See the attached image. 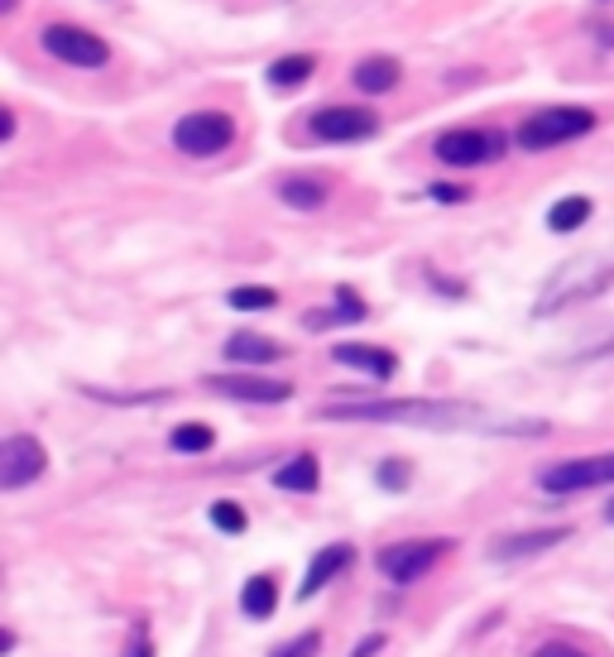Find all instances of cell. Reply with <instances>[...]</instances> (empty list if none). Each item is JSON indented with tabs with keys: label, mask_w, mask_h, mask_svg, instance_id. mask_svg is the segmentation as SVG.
<instances>
[{
	"label": "cell",
	"mask_w": 614,
	"mask_h": 657,
	"mask_svg": "<svg viewBox=\"0 0 614 657\" xmlns=\"http://www.w3.org/2000/svg\"><path fill=\"white\" fill-rule=\"evenodd\" d=\"M322 423H409V427H442V432H514V437H543L547 423H524V417L480 413L461 403H413V399H346L326 403L317 413Z\"/></svg>",
	"instance_id": "1"
},
{
	"label": "cell",
	"mask_w": 614,
	"mask_h": 657,
	"mask_svg": "<svg viewBox=\"0 0 614 657\" xmlns=\"http://www.w3.org/2000/svg\"><path fill=\"white\" fill-rule=\"evenodd\" d=\"M585 130H595V115L585 107H543L538 115H528L524 125H518V144L524 149H557V144H571Z\"/></svg>",
	"instance_id": "2"
},
{
	"label": "cell",
	"mask_w": 614,
	"mask_h": 657,
	"mask_svg": "<svg viewBox=\"0 0 614 657\" xmlns=\"http://www.w3.org/2000/svg\"><path fill=\"white\" fill-rule=\"evenodd\" d=\"M442 557H447V543H442V537H409V543L380 547V557H375V561H380V571L394 586H413V581H423Z\"/></svg>",
	"instance_id": "3"
},
{
	"label": "cell",
	"mask_w": 614,
	"mask_h": 657,
	"mask_svg": "<svg viewBox=\"0 0 614 657\" xmlns=\"http://www.w3.org/2000/svg\"><path fill=\"white\" fill-rule=\"evenodd\" d=\"M231 140H235V125H231V115H221V111H192L174 125V144L182 154H192V159H212Z\"/></svg>",
	"instance_id": "4"
},
{
	"label": "cell",
	"mask_w": 614,
	"mask_h": 657,
	"mask_svg": "<svg viewBox=\"0 0 614 657\" xmlns=\"http://www.w3.org/2000/svg\"><path fill=\"white\" fill-rule=\"evenodd\" d=\"M595 485H614V452L585 456V461H557L538 476V490L547 494H577V490H595Z\"/></svg>",
	"instance_id": "5"
},
{
	"label": "cell",
	"mask_w": 614,
	"mask_h": 657,
	"mask_svg": "<svg viewBox=\"0 0 614 657\" xmlns=\"http://www.w3.org/2000/svg\"><path fill=\"white\" fill-rule=\"evenodd\" d=\"M437 159L451 164V168H476V164H494L504 159L509 140L504 135H490V130H447L437 144Z\"/></svg>",
	"instance_id": "6"
},
{
	"label": "cell",
	"mask_w": 614,
	"mask_h": 657,
	"mask_svg": "<svg viewBox=\"0 0 614 657\" xmlns=\"http://www.w3.org/2000/svg\"><path fill=\"white\" fill-rule=\"evenodd\" d=\"M308 125H312V135L326 144H360V140L380 135V115L370 107H322Z\"/></svg>",
	"instance_id": "7"
},
{
	"label": "cell",
	"mask_w": 614,
	"mask_h": 657,
	"mask_svg": "<svg viewBox=\"0 0 614 657\" xmlns=\"http://www.w3.org/2000/svg\"><path fill=\"white\" fill-rule=\"evenodd\" d=\"M44 48L58 63H72V68H107V58H111V48L91 30H82V24H63V20L44 30Z\"/></svg>",
	"instance_id": "8"
},
{
	"label": "cell",
	"mask_w": 614,
	"mask_h": 657,
	"mask_svg": "<svg viewBox=\"0 0 614 657\" xmlns=\"http://www.w3.org/2000/svg\"><path fill=\"white\" fill-rule=\"evenodd\" d=\"M44 466H48L44 442L30 437V432H15L0 446V490H24L30 480L44 476Z\"/></svg>",
	"instance_id": "9"
},
{
	"label": "cell",
	"mask_w": 614,
	"mask_h": 657,
	"mask_svg": "<svg viewBox=\"0 0 614 657\" xmlns=\"http://www.w3.org/2000/svg\"><path fill=\"white\" fill-rule=\"evenodd\" d=\"M206 385L226 393V399H245V403H283L293 393L283 379H269V375H212Z\"/></svg>",
	"instance_id": "10"
},
{
	"label": "cell",
	"mask_w": 614,
	"mask_h": 657,
	"mask_svg": "<svg viewBox=\"0 0 614 657\" xmlns=\"http://www.w3.org/2000/svg\"><path fill=\"white\" fill-rule=\"evenodd\" d=\"M350 561H356V547H350V543H332V547H322L317 557H312V567H308V576H303V586H298V600L308 604L322 586H332L336 576H342V571L350 567Z\"/></svg>",
	"instance_id": "11"
},
{
	"label": "cell",
	"mask_w": 614,
	"mask_h": 657,
	"mask_svg": "<svg viewBox=\"0 0 614 657\" xmlns=\"http://www.w3.org/2000/svg\"><path fill=\"white\" fill-rule=\"evenodd\" d=\"M567 528H543V533H514V537H494L490 543V557L494 561H518V557H533V552H547L557 547Z\"/></svg>",
	"instance_id": "12"
},
{
	"label": "cell",
	"mask_w": 614,
	"mask_h": 657,
	"mask_svg": "<svg viewBox=\"0 0 614 657\" xmlns=\"http://www.w3.org/2000/svg\"><path fill=\"white\" fill-rule=\"evenodd\" d=\"M221 350H226L231 365H273V360L283 356L279 341H269V336H259V332H235Z\"/></svg>",
	"instance_id": "13"
},
{
	"label": "cell",
	"mask_w": 614,
	"mask_h": 657,
	"mask_svg": "<svg viewBox=\"0 0 614 657\" xmlns=\"http://www.w3.org/2000/svg\"><path fill=\"white\" fill-rule=\"evenodd\" d=\"M332 360L336 365H350V370H365L375 379H389L399 370V356H389V350H375V346H332Z\"/></svg>",
	"instance_id": "14"
},
{
	"label": "cell",
	"mask_w": 614,
	"mask_h": 657,
	"mask_svg": "<svg viewBox=\"0 0 614 657\" xmlns=\"http://www.w3.org/2000/svg\"><path fill=\"white\" fill-rule=\"evenodd\" d=\"M322 480V466L312 452H298L293 461H283L279 470H273V490H289V494H312Z\"/></svg>",
	"instance_id": "15"
},
{
	"label": "cell",
	"mask_w": 614,
	"mask_h": 657,
	"mask_svg": "<svg viewBox=\"0 0 614 657\" xmlns=\"http://www.w3.org/2000/svg\"><path fill=\"white\" fill-rule=\"evenodd\" d=\"M241 604L250 620H269L273 610H279V586H273V576H250L241 590Z\"/></svg>",
	"instance_id": "16"
},
{
	"label": "cell",
	"mask_w": 614,
	"mask_h": 657,
	"mask_svg": "<svg viewBox=\"0 0 614 657\" xmlns=\"http://www.w3.org/2000/svg\"><path fill=\"white\" fill-rule=\"evenodd\" d=\"M591 197H561V202H552V212H547V226H552L557 235H571L581 231L585 221H591Z\"/></svg>",
	"instance_id": "17"
},
{
	"label": "cell",
	"mask_w": 614,
	"mask_h": 657,
	"mask_svg": "<svg viewBox=\"0 0 614 657\" xmlns=\"http://www.w3.org/2000/svg\"><path fill=\"white\" fill-rule=\"evenodd\" d=\"M399 82V63L394 58H365L356 68V87L370 91V97H380V91H389Z\"/></svg>",
	"instance_id": "18"
},
{
	"label": "cell",
	"mask_w": 614,
	"mask_h": 657,
	"mask_svg": "<svg viewBox=\"0 0 614 657\" xmlns=\"http://www.w3.org/2000/svg\"><path fill=\"white\" fill-rule=\"evenodd\" d=\"M279 197L289 207H298V212H312V207L326 202V182H317V178H283L279 182Z\"/></svg>",
	"instance_id": "19"
},
{
	"label": "cell",
	"mask_w": 614,
	"mask_h": 657,
	"mask_svg": "<svg viewBox=\"0 0 614 657\" xmlns=\"http://www.w3.org/2000/svg\"><path fill=\"white\" fill-rule=\"evenodd\" d=\"M168 446L182 452V456H202V452H212L216 446V432L206 423H178L174 432H168Z\"/></svg>",
	"instance_id": "20"
},
{
	"label": "cell",
	"mask_w": 614,
	"mask_h": 657,
	"mask_svg": "<svg viewBox=\"0 0 614 657\" xmlns=\"http://www.w3.org/2000/svg\"><path fill=\"white\" fill-rule=\"evenodd\" d=\"M226 302L235 312H269L273 302H279V293H273V288H259V283H241L226 293Z\"/></svg>",
	"instance_id": "21"
},
{
	"label": "cell",
	"mask_w": 614,
	"mask_h": 657,
	"mask_svg": "<svg viewBox=\"0 0 614 657\" xmlns=\"http://www.w3.org/2000/svg\"><path fill=\"white\" fill-rule=\"evenodd\" d=\"M312 68H317V63H312L308 54H289V58H279L269 68V82L273 87H298V82H308L312 77Z\"/></svg>",
	"instance_id": "22"
},
{
	"label": "cell",
	"mask_w": 614,
	"mask_h": 657,
	"mask_svg": "<svg viewBox=\"0 0 614 657\" xmlns=\"http://www.w3.org/2000/svg\"><path fill=\"white\" fill-rule=\"evenodd\" d=\"M206 514H212V523H216V528L221 533H245V523H250V519H245V509L241 504H231V499H216V504L212 509H206Z\"/></svg>",
	"instance_id": "23"
},
{
	"label": "cell",
	"mask_w": 614,
	"mask_h": 657,
	"mask_svg": "<svg viewBox=\"0 0 614 657\" xmlns=\"http://www.w3.org/2000/svg\"><path fill=\"white\" fill-rule=\"evenodd\" d=\"M375 480H380L389 494H403L409 490V480H413V470H409V461H384L380 470H375Z\"/></svg>",
	"instance_id": "24"
},
{
	"label": "cell",
	"mask_w": 614,
	"mask_h": 657,
	"mask_svg": "<svg viewBox=\"0 0 614 657\" xmlns=\"http://www.w3.org/2000/svg\"><path fill=\"white\" fill-rule=\"evenodd\" d=\"M365 318V302L350 293V288H342V293H336V312L326 322H360ZM312 326H322V322H312Z\"/></svg>",
	"instance_id": "25"
},
{
	"label": "cell",
	"mask_w": 614,
	"mask_h": 657,
	"mask_svg": "<svg viewBox=\"0 0 614 657\" xmlns=\"http://www.w3.org/2000/svg\"><path fill=\"white\" fill-rule=\"evenodd\" d=\"M322 648V634H303V638H293V643H283L273 657H317Z\"/></svg>",
	"instance_id": "26"
},
{
	"label": "cell",
	"mask_w": 614,
	"mask_h": 657,
	"mask_svg": "<svg viewBox=\"0 0 614 657\" xmlns=\"http://www.w3.org/2000/svg\"><path fill=\"white\" fill-rule=\"evenodd\" d=\"M538 657H585L581 648H571V643H543Z\"/></svg>",
	"instance_id": "27"
},
{
	"label": "cell",
	"mask_w": 614,
	"mask_h": 657,
	"mask_svg": "<svg viewBox=\"0 0 614 657\" xmlns=\"http://www.w3.org/2000/svg\"><path fill=\"white\" fill-rule=\"evenodd\" d=\"M433 197H437V202H466V188H456V182H437Z\"/></svg>",
	"instance_id": "28"
},
{
	"label": "cell",
	"mask_w": 614,
	"mask_h": 657,
	"mask_svg": "<svg viewBox=\"0 0 614 657\" xmlns=\"http://www.w3.org/2000/svg\"><path fill=\"white\" fill-rule=\"evenodd\" d=\"M380 648H384V638L375 634V638H365V643H360V648H356V657H375V653H380Z\"/></svg>",
	"instance_id": "29"
},
{
	"label": "cell",
	"mask_w": 614,
	"mask_h": 657,
	"mask_svg": "<svg viewBox=\"0 0 614 657\" xmlns=\"http://www.w3.org/2000/svg\"><path fill=\"white\" fill-rule=\"evenodd\" d=\"M130 657H154V648H149L145 634H135V643H130Z\"/></svg>",
	"instance_id": "30"
},
{
	"label": "cell",
	"mask_w": 614,
	"mask_h": 657,
	"mask_svg": "<svg viewBox=\"0 0 614 657\" xmlns=\"http://www.w3.org/2000/svg\"><path fill=\"white\" fill-rule=\"evenodd\" d=\"M15 130H20V121H15V111H10V107H5V125H0V135H5V144H10V140H15Z\"/></svg>",
	"instance_id": "31"
},
{
	"label": "cell",
	"mask_w": 614,
	"mask_h": 657,
	"mask_svg": "<svg viewBox=\"0 0 614 657\" xmlns=\"http://www.w3.org/2000/svg\"><path fill=\"white\" fill-rule=\"evenodd\" d=\"M600 44H614V30H610V24H600Z\"/></svg>",
	"instance_id": "32"
},
{
	"label": "cell",
	"mask_w": 614,
	"mask_h": 657,
	"mask_svg": "<svg viewBox=\"0 0 614 657\" xmlns=\"http://www.w3.org/2000/svg\"><path fill=\"white\" fill-rule=\"evenodd\" d=\"M0 10H5V15H10V10H15V0H0Z\"/></svg>",
	"instance_id": "33"
},
{
	"label": "cell",
	"mask_w": 614,
	"mask_h": 657,
	"mask_svg": "<svg viewBox=\"0 0 614 657\" xmlns=\"http://www.w3.org/2000/svg\"><path fill=\"white\" fill-rule=\"evenodd\" d=\"M610 523H614V504H610Z\"/></svg>",
	"instance_id": "34"
}]
</instances>
